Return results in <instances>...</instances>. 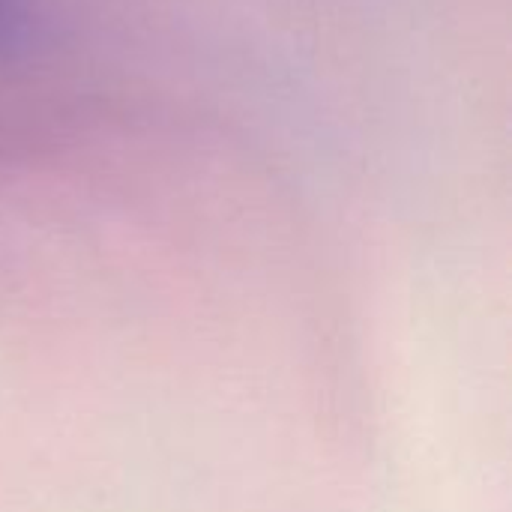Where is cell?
<instances>
[{"mask_svg":"<svg viewBox=\"0 0 512 512\" xmlns=\"http://www.w3.org/2000/svg\"><path fill=\"white\" fill-rule=\"evenodd\" d=\"M42 27L39 0H0V63L30 54Z\"/></svg>","mask_w":512,"mask_h":512,"instance_id":"1","label":"cell"}]
</instances>
